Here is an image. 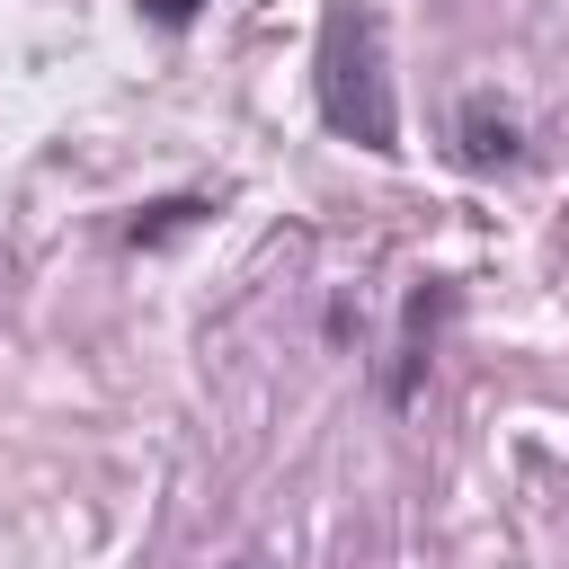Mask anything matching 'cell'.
Here are the masks:
<instances>
[{"instance_id": "6da1fadb", "label": "cell", "mask_w": 569, "mask_h": 569, "mask_svg": "<svg viewBox=\"0 0 569 569\" xmlns=\"http://www.w3.org/2000/svg\"><path fill=\"white\" fill-rule=\"evenodd\" d=\"M311 80H320V124L373 160L400 151V107H391V53H382V18L356 9V0H329L320 9V53H311Z\"/></svg>"}, {"instance_id": "7a4b0ae2", "label": "cell", "mask_w": 569, "mask_h": 569, "mask_svg": "<svg viewBox=\"0 0 569 569\" xmlns=\"http://www.w3.org/2000/svg\"><path fill=\"white\" fill-rule=\"evenodd\" d=\"M453 151H462V169H516V160H525V124H516L498 98H462Z\"/></svg>"}, {"instance_id": "3957f363", "label": "cell", "mask_w": 569, "mask_h": 569, "mask_svg": "<svg viewBox=\"0 0 569 569\" xmlns=\"http://www.w3.org/2000/svg\"><path fill=\"white\" fill-rule=\"evenodd\" d=\"M445 302H453L445 284H436V293H409V329H400V365L382 373V400H391V409H409V400H418V365H427V329H436V311H445Z\"/></svg>"}, {"instance_id": "277c9868", "label": "cell", "mask_w": 569, "mask_h": 569, "mask_svg": "<svg viewBox=\"0 0 569 569\" xmlns=\"http://www.w3.org/2000/svg\"><path fill=\"white\" fill-rule=\"evenodd\" d=\"M196 9H204V0H142V18H151V27H187Z\"/></svg>"}]
</instances>
